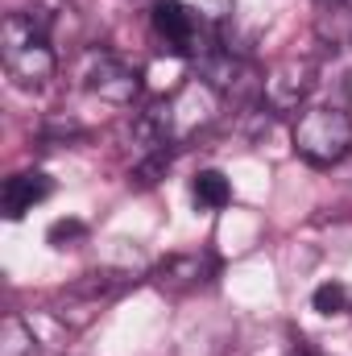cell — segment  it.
<instances>
[{"instance_id": "6da1fadb", "label": "cell", "mask_w": 352, "mask_h": 356, "mask_svg": "<svg viewBox=\"0 0 352 356\" xmlns=\"http://www.w3.org/2000/svg\"><path fill=\"white\" fill-rule=\"evenodd\" d=\"M0 58L17 88H46L58 71L54 38L33 13H8L0 25Z\"/></svg>"}, {"instance_id": "7a4b0ae2", "label": "cell", "mask_w": 352, "mask_h": 356, "mask_svg": "<svg viewBox=\"0 0 352 356\" xmlns=\"http://www.w3.org/2000/svg\"><path fill=\"white\" fill-rule=\"evenodd\" d=\"M294 154L311 166H336L352 154V116L340 104H311L294 120Z\"/></svg>"}, {"instance_id": "3957f363", "label": "cell", "mask_w": 352, "mask_h": 356, "mask_svg": "<svg viewBox=\"0 0 352 356\" xmlns=\"http://www.w3.org/2000/svg\"><path fill=\"white\" fill-rule=\"evenodd\" d=\"M79 79L91 95H99L108 104H133L141 91V71L129 67L125 58H116L112 50H88Z\"/></svg>"}, {"instance_id": "277c9868", "label": "cell", "mask_w": 352, "mask_h": 356, "mask_svg": "<svg viewBox=\"0 0 352 356\" xmlns=\"http://www.w3.org/2000/svg\"><path fill=\"white\" fill-rule=\"evenodd\" d=\"M150 25L166 42V50H175V54H211L207 50L211 42L203 33V17L191 4H182V0H154Z\"/></svg>"}, {"instance_id": "5b68a950", "label": "cell", "mask_w": 352, "mask_h": 356, "mask_svg": "<svg viewBox=\"0 0 352 356\" xmlns=\"http://www.w3.org/2000/svg\"><path fill=\"white\" fill-rule=\"evenodd\" d=\"M315 88V67L307 58H286L278 63L262 83V99L269 104V112H294Z\"/></svg>"}, {"instance_id": "8992f818", "label": "cell", "mask_w": 352, "mask_h": 356, "mask_svg": "<svg viewBox=\"0 0 352 356\" xmlns=\"http://www.w3.org/2000/svg\"><path fill=\"white\" fill-rule=\"evenodd\" d=\"M54 191V182L50 175H42V170H21V175L4 178V191H0V211L8 216V220H25L46 195Z\"/></svg>"}, {"instance_id": "52a82bcc", "label": "cell", "mask_w": 352, "mask_h": 356, "mask_svg": "<svg viewBox=\"0 0 352 356\" xmlns=\"http://www.w3.org/2000/svg\"><path fill=\"white\" fill-rule=\"evenodd\" d=\"M211 257H199V253H175L166 257L162 266L154 269V286L158 290H170V294H186V290H199L207 277H211Z\"/></svg>"}, {"instance_id": "ba28073f", "label": "cell", "mask_w": 352, "mask_h": 356, "mask_svg": "<svg viewBox=\"0 0 352 356\" xmlns=\"http://www.w3.org/2000/svg\"><path fill=\"white\" fill-rule=\"evenodd\" d=\"M191 199L203 211H220V207H228L232 186H228V178L220 175V170H199V175L191 178Z\"/></svg>"}, {"instance_id": "9c48e42d", "label": "cell", "mask_w": 352, "mask_h": 356, "mask_svg": "<svg viewBox=\"0 0 352 356\" xmlns=\"http://www.w3.org/2000/svg\"><path fill=\"white\" fill-rule=\"evenodd\" d=\"M0 356H38V344H33V332L17 319V315H8L4 319V336H0Z\"/></svg>"}, {"instance_id": "30bf717a", "label": "cell", "mask_w": 352, "mask_h": 356, "mask_svg": "<svg viewBox=\"0 0 352 356\" xmlns=\"http://www.w3.org/2000/svg\"><path fill=\"white\" fill-rule=\"evenodd\" d=\"M311 307L319 315H344L349 311V286L344 282H323L315 294H311Z\"/></svg>"}, {"instance_id": "8fae6325", "label": "cell", "mask_w": 352, "mask_h": 356, "mask_svg": "<svg viewBox=\"0 0 352 356\" xmlns=\"http://www.w3.org/2000/svg\"><path fill=\"white\" fill-rule=\"evenodd\" d=\"M88 236V228L79 224V220H58V224H50V245L54 249H75V241H83Z\"/></svg>"}, {"instance_id": "7c38bea8", "label": "cell", "mask_w": 352, "mask_h": 356, "mask_svg": "<svg viewBox=\"0 0 352 356\" xmlns=\"http://www.w3.org/2000/svg\"><path fill=\"white\" fill-rule=\"evenodd\" d=\"M286 356H311V353H307L303 344H294V348H290V353H286Z\"/></svg>"}]
</instances>
